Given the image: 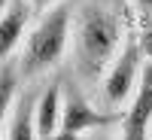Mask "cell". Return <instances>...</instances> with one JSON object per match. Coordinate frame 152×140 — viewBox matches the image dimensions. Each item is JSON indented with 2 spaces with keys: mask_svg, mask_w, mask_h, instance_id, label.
<instances>
[{
  "mask_svg": "<svg viewBox=\"0 0 152 140\" xmlns=\"http://www.w3.org/2000/svg\"><path fill=\"white\" fill-rule=\"evenodd\" d=\"M146 52H143V43L128 37L125 49L119 52V58L113 61V67L107 70V76L100 79L97 85V97H100V110H110L116 113L122 107L131 104V97L137 95L143 79V70H146Z\"/></svg>",
  "mask_w": 152,
  "mask_h": 140,
  "instance_id": "obj_3",
  "label": "cell"
},
{
  "mask_svg": "<svg viewBox=\"0 0 152 140\" xmlns=\"http://www.w3.org/2000/svg\"><path fill=\"white\" fill-rule=\"evenodd\" d=\"M131 6H134V12H137V21H140L143 37L152 34V0H131Z\"/></svg>",
  "mask_w": 152,
  "mask_h": 140,
  "instance_id": "obj_10",
  "label": "cell"
},
{
  "mask_svg": "<svg viewBox=\"0 0 152 140\" xmlns=\"http://www.w3.org/2000/svg\"><path fill=\"white\" fill-rule=\"evenodd\" d=\"M70 43H73V15H70L67 3H58L49 12H43L37 18V24L28 31V37H24V43L15 55L21 76L31 79V76L52 70L67 55Z\"/></svg>",
  "mask_w": 152,
  "mask_h": 140,
  "instance_id": "obj_2",
  "label": "cell"
},
{
  "mask_svg": "<svg viewBox=\"0 0 152 140\" xmlns=\"http://www.w3.org/2000/svg\"><path fill=\"white\" fill-rule=\"evenodd\" d=\"M31 3H34V9H37V12H40V15H43V12H49L52 6L64 3V0H31Z\"/></svg>",
  "mask_w": 152,
  "mask_h": 140,
  "instance_id": "obj_11",
  "label": "cell"
},
{
  "mask_svg": "<svg viewBox=\"0 0 152 140\" xmlns=\"http://www.w3.org/2000/svg\"><path fill=\"white\" fill-rule=\"evenodd\" d=\"M64 88L61 82H49L40 95H37V131L40 140H55L61 131V119H64Z\"/></svg>",
  "mask_w": 152,
  "mask_h": 140,
  "instance_id": "obj_7",
  "label": "cell"
},
{
  "mask_svg": "<svg viewBox=\"0 0 152 140\" xmlns=\"http://www.w3.org/2000/svg\"><path fill=\"white\" fill-rule=\"evenodd\" d=\"M119 140H152V61H146L140 88L119 119Z\"/></svg>",
  "mask_w": 152,
  "mask_h": 140,
  "instance_id": "obj_5",
  "label": "cell"
},
{
  "mask_svg": "<svg viewBox=\"0 0 152 140\" xmlns=\"http://www.w3.org/2000/svg\"><path fill=\"white\" fill-rule=\"evenodd\" d=\"M122 113H110V110H100L94 104L79 95V92H67L64 97V119H61V131L55 140H79L88 131H100V128H110V125H119Z\"/></svg>",
  "mask_w": 152,
  "mask_h": 140,
  "instance_id": "obj_4",
  "label": "cell"
},
{
  "mask_svg": "<svg viewBox=\"0 0 152 140\" xmlns=\"http://www.w3.org/2000/svg\"><path fill=\"white\" fill-rule=\"evenodd\" d=\"M24 82V76L18 70V61L15 58H6L3 61V82H0V110H3V116H9L12 110L18 104V88Z\"/></svg>",
  "mask_w": 152,
  "mask_h": 140,
  "instance_id": "obj_9",
  "label": "cell"
},
{
  "mask_svg": "<svg viewBox=\"0 0 152 140\" xmlns=\"http://www.w3.org/2000/svg\"><path fill=\"white\" fill-rule=\"evenodd\" d=\"M128 43L125 24L116 9L104 3H85L73 21V70L85 85H100V79L113 67V61Z\"/></svg>",
  "mask_w": 152,
  "mask_h": 140,
  "instance_id": "obj_1",
  "label": "cell"
},
{
  "mask_svg": "<svg viewBox=\"0 0 152 140\" xmlns=\"http://www.w3.org/2000/svg\"><path fill=\"white\" fill-rule=\"evenodd\" d=\"M6 140H40L37 131V95H21L6 116Z\"/></svg>",
  "mask_w": 152,
  "mask_h": 140,
  "instance_id": "obj_8",
  "label": "cell"
},
{
  "mask_svg": "<svg viewBox=\"0 0 152 140\" xmlns=\"http://www.w3.org/2000/svg\"><path fill=\"white\" fill-rule=\"evenodd\" d=\"M34 3L31 0H3V12H0V52L6 58H15L24 43L28 31L34 28Z\"/></svg>",
  "mask_w": 152,
  "mask_h": 140,
  "instance_id": "obj_6",
  "label": "cell"
}]
</instances>
